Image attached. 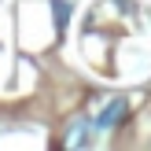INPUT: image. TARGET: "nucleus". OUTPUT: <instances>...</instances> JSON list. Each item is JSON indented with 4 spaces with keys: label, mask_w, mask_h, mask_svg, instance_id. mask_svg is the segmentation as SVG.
<instances>
[{
    "label": "nucleus",
    "mask_w": 151,
    "mask_h": 151,
    "mask_svg": "<svg viewBox=\"0 0 151 151\" xmlns=\"http://www.w3.org/2000/svg\"><path fill=\"white\" fill-rule=\"evenodd\" d=\"M125 114H129V100H125V96H118V100H111L107 107L96 114L92 125H96V129H114V125L125 122Z\"/></svg>",
    "instance_id": "1"
},
{
    "label": "nucleus",
    "mask_w": 151,
    "mask_h": 151,
    "mask_svg": "<svg viewBox=\"0 0 151 151\" xmlns=\"http://www.w3.org/2000/svg\"><path fill=\"white\" fill-rule=\"evenodd\" d=\"M52 11H55V29L63 33V29H66V22H70V11H74V7H70V0H52Z\"/></svg>",
    "instance_id": "2"
},
{
    "label": "nucleus",
    "mask_w": 151,
    "mask_h": 151,
    "mask_svg": "<svg viewBox=\"0 0 151 151\" xmlns=\"http://www.w3.org/2000/svg\"><path fill=\"white\" fill-rule=\"evenodd\" d=\"M70 147H85V144H92V137H88V122H81V125H74V137L66 140Z\"/></svg>",
    "instance_id": "3"
}]
</instances>
